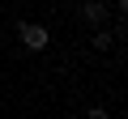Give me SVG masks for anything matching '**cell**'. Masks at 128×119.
Here are the masks:
<instances>
[{
  "instance_id": "cell-1",
  "label": "cell",
  "mask_w": 128,
  "mask_h": 119,
  "mask_svg": "<svg viewBox=\"0 0 128 119\" xmlns=\"http://www.w3.org/2000/svg\"><path fill=\"white\" fill-rule=\"evenodd\" d=\"M17 38H22L26 51H47V43H51L47 26H38V21H22V26H17Z\"/></svg>"
},
{
  "instance_id": "cell-2",
  "label": "cell",
  "mask_w": 128,
  "mask_h": 119,
  "mask_svg": "<svg viewBox=\"0 0 128 119\" xmlns=\"http://www.w3.org/2000/svg\"><path fill=\"white\" fill-rule=\"evenodd\" d=\"M81 17H86L94 30H102V21L111 17V9H107V0H86V4H81Z\"/></svg>"
},
{
  "instance_id": "cell-3",
  "label": "cell",
  "mask_w": 128,
  "mask_h": 119,
  "mask_svg": "<svg viewBox=\"0 0 128 119\" xmlns=\"http://www.w3.org/2000/svg\"><path fill=\"white\" fill-rule=\"evenodd\" d=\"M111 43H115V34H111V30H94V51H107Z\"/></svg>"
},
{
  "instance_id": "cell-4",
  "label": "cell",
  "mask_w": 128,
  "mask_h": 119,
  "mask_svg": "<svg viewBox=\"0 0 128 119\" xmlns=\"http://www.w3.org/2000/svg\"><path fill=\"white\" fill-rule=\"evenodd\" d=\"M86 119H111V115H107V106H90V111H86Z\"/></svg>"
},
{
  "instance_id": "cell-5",
  "label": "cell",
  "mask_w": 128,
  "mask_h": 119,
  "mask_svg": "<svg viewBox=\"0 0 128 119\" xmlns=\"http://www.w3.org/2000/svg\"><path fill=\"white\" fill-rule=\"evenodd\" d=\"M115 4H120V9H124V13H128V0H115Z\"/></svg>"
},
{
  "instance_id": "cell-6",
  "label": "cell",
  "mask_w": 128,
  "mask_h": 119,
  "mask_svg": "<svg viewBox=\"0 0 128 119\" xmlns=\"http://www.w3.org/2000/svg\"><path fill=\"white\" fill-rule=\"evenodd\" d=\"M124 47H128V38H124Z\"/></svg>"
},
{
  "instance_id": "cell-7",
  "label": "cell",
  "mask_w": 128,
  "mask_h": 119,
  "mask_svg": "<svg viewBox=\"0 0 128 119\" xmlns=\"http://www.w3.org/2000/svg\"><path fill=\"white\" fill-rule=\"evenodd\" d=\"M64 119H68V115H64Z\"/></svg>"
}]
</instances>
